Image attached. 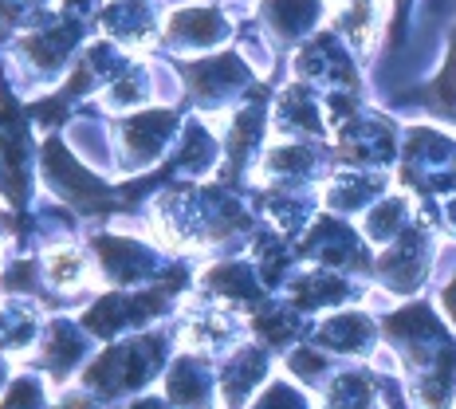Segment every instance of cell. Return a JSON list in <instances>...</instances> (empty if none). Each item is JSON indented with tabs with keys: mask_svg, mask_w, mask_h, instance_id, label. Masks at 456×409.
I'll list each match as a JSON object with an SVG mask.
<instances>
[{
	"mask_svg": "<svg viewBox=\"0 0 456 409\" xmlns=\"http://www.w3.org/2000/svg\"><path fill=\"white\" fill-rule=\"evenodd\" d=\"M319 0H268V16L283 36H296L303 28L315 24Z\"/></svg>",
	"mask_w": 456,
	"mask_h": 409,
	"instance_id": "1",
	"label": "cell"
},
{
	"mask_svg": "<svg viewBox=\"0 0 456 409\" xmlns=\"http://www.w3.org/2000/svg\"><path fill=\"white\" fill-rule=\"evenodd\" d=\"M444 307H449V315L456 319V283H452L449 291H444Z\"/></svg>",
	"mask_w": 456,
	"mask_h": 409,
	"instance_id": "3",
	"label": "cell"
},
{
	"mask_svg": "<svg viewBox=\"0 0 456 409\" xmlns=\"http://www.w3.org/2000/svg\"><path fill=\"white\" fill-rule=\"evenodd\" d=\"M174 36L177 40H185V44H213V40H221L224 36V20L216 12H182L174 20Z\"/></svg>",
	"mask_w": 456,
	"mask_h": 409,
	"instance_id": "2",
	"label": "cell"
}]
</instances>
